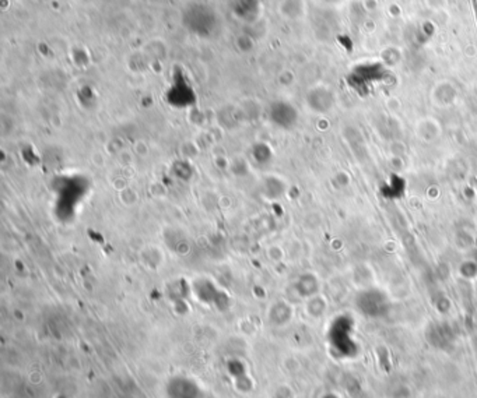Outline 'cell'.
I'll return each instance as SVG.
<instances>
[{
    "instance_id": "6da1fadb",
    "label": "cell",
    "mask_w": 477,
    "mask_h": 398,
    "mask_svg": "<svg viewBox=\"0 0 477 398\" xmlns=\"http://www.w3.org/2000/svg\"><path fill=\"white\" fill-rule=\"evenodd\" d=\"M184 21L188 25L189 30H192L196 34H206L214 28L217 17L214 10L204 4H194L189 6L188 10L184 14Z\"/></svg>"
},
{
    "instance_id": "7a4b0ae2",
    "label": "cell",
    "mask_w": 477,
    "mask_h": 398,
    "mask_svg": "<svg viewBox=\"0 0 477 398\" xmlns=\"http://www.w3.org/2000/svg\"><path fill=\"white\" fill-rule=\"evenodd\" d=\"M388 299L387 296L377 291V289H370L363 292L357 298V306L361 310V313L371 316V318H379L387 312Z\"/></svg>"
},
{
    "instance_id": "3957f363",
    "label": "cell",
    "mask_w": 477,
    "mask_h": 398,
    "mask_svg": "<svg viewBox=\"0 0 477 398\" xmlns=\"http://www.w3.org/2000/svg\"><path fill=\"white\" fill-rule=\"evenodd\" d=\"M311 97H312V100H310L311 101V107L314 109H317L318 112H326L334 105V94H332V91H329V90H326L324 87L312 91Z\"/></svg>"
}]
</instances>
